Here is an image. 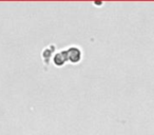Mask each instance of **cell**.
I'll return each mask as SVG.
<instances>
[{"mask_svg":"<svg viewBox=\"0 0 154 135\" xmlns=\"http://www.w3.org/2000/svg\"><path fill=\"white\" fill-rule=\"evenodd\" d=\"M54 50H55V45H49V47L43 50L42 58H43V61L45 62V64H49V60L52 58V54H53Z\"/></svg>","mask_w":154,"mask_h":135,"instance_id":"cell-3","label":"cell"},{"mask_svg":"<svg viewBox=\"0 0 154 135\" xmlns=\"http://www.w3.org/2000/svg\"><path fill=\"white\" fill-rule=\"evenodd\" d=\"M64 52H66V60L72 63H77L82 59V51L79 48L71 47L68 50H64Z\"/></svg>","mask_w":154,"mask_h":135,"instance_id":"cell-1","label":"cell"},{"mask_svg":"<svg viewBox=\"0 0 154 135\" xmlns=\"http://www.w3.org/2000/svg\"><path fill=\"white\" fill-rule=\"evenodd\" d=\"M53 61L55 63V66H62L64 63H66L68 60H66V52L61 51V52H58L54 55L53 57Z\"/></svg>","mask_w":154,"mask_h":135,"instance_id":"cell-2","label":"cell"}]
</instances>
